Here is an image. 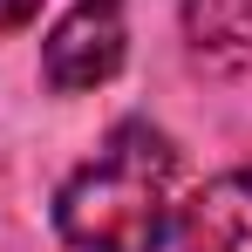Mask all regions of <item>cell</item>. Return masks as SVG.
I'll return each instance as SVG.
<instances>
[{"instance_id":"obj_1","label":"cell","mask_w":252,"mask_h":252,"mask_svg":"<svg viewBox=\"0 0 252 252\" xmlns=\"http://www.w3.org/2000/svg\"><path fill=\"white\" fill-rule=\"evenodd\" d=\"M177 218V150L150 123H116L55 191V232L75 252H157Z\"/></svg>"},{"instance_id":"obj_2","label":"cell","mask_w":252,"mask_h":252,"mask_svg":"<svg viewBox=\"0 0 252 252\" xmlns=\"http://www.w3.org/2000/svg\"><path fill=\"white\" fill-rule=\"evenodd\" d=\"M123 48H129L123 0H75L41 41V75L62 95H82V89H102L123 68Z\"/></svg>"},{"instance_id":"obj_3","label":"cell","mask_w":252,"mask_h":252,"mask_svg":"<svg viewBox=\"0 0 252 252\" xmlns=\"http://www.w3.org/2000/svg\"><path fill=\"white\" fill-rule=\"evenodd\" d=\"M184 252H252V170H225L184 198Z\"/></svg>"},{"instance_id":"obj_4","label":"cell","mask_w":252,"mask_h":252,"mask_svg":"<svg viewBox=\"0 0 252 252\" xmlns=\"http://www.w3.org/2000/svg\"><path fill=\"white\" fill-rule=\"evenodd\" d=\"M184 48L211 75L252 68V0H184Z\"/></svg>"},{"instance_id":"obj_5","label":"cell","mask_w":252,"mask_h":252,"mask_svg":"<svg viewBox=\"0 0 252 252\" xmlns=\"http://www.w3.org/2000/svg\"><path fill=\"white\" fill-rule=\"evenodd\" d=\"M34 14H41V0H0V34H21Z\"/></svg>"}]
</instances>
